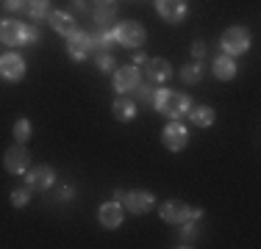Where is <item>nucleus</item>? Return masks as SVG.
I'll use <instances>...</instances> for the list:
<instances>
[{"instance_id": "obj_1", "label": "nucleus", "mask_w": 261, "mask_h": 249, "mask_svg": "<svg viewBox=\"0 0 261 249\" xmlns=\"http://www.w3.org/2000/svg\"><path fill=\"white\" fill-rule=\"evenodd\" d=\"M150 103L156 108V114L167 116V119H184L192 108L189 95H181V91H172V89H159Z\"/></svg>"}, {"instance_id": "obj_2", "label": "nucleus", "mask_w": 261, "mask_h": 249, "mask_svg": "<svg viewBox=\"0 0 261 249\" xmlns=\"http://www.w3.org/2000/svg\"><path fill=\"white\" fill-rule=\"evenodd\" d=\"M111 30H114L117 45H122V47H128V50H139L147 42L145 25L136 22V20H125V22H120L117 28H111Z\"/></svg>"}, {"instance_id": "obj_3", "label": "nucleus", "mask_w": 261, "mask_h": 249, "mask_svg": "<svg viewBox=\"0 0 261 249\" xmlns=\"http://www.w3.org/2000/svg\"><path fill=\"white\" fill-rule=\"evenodd\" d=\"M220 47L225 55H242L250 50V34H247V28H242V25H231V28L222 30L220 36Z\"/></svg>"}, {"instance_id": "obj_4", "label": "nucleus", "mask_w": 261, "mask_h": 249, "mask_svg": "<svg viewBox=\"0 0 261 249\" xmlns=\"http://www.w3.org/2000/svg\"><path fill=\"white\" fill-rule=\"evenodd\" d=\"M161 141H164L167 149L181 152V149H186V144H189V130H186V124L181 119H170L167 128L161 130Z\"/></svg>"}, {"instance_id": "obj_5", "label": "nucleus", "mask_w": 261, "mask_h": 249, "mask_svg": "<svg viewBox=\"0 0 261 249\" xmlns=\"http://www.w3.org/2000/svg\"><path fill=\"white\" fill-rule=\"evenodd\" d=\"M25 185L31 191H47L56 185V172L53 166H45V164H36V166H28L25 172Z\"/></svg>"}, {"instance_id": "obj_6", "label": "nucleus", "mask_w": 261, "mask_h": 249, "mask_svg": "<svg viewBox=\"0 0 261 249\" xmlns=\"http://www.w3.org/2000/svg\"><path fill=\"white\" fill-rule=\"evenodd\" d=\"M122 205H125L130 213L145 216V213H150V210L156 208V197H153L150 191H145V189H134V191H125Z\"/></svg>"}, {"instance_id": "obj_7", "label": "nucleus", "mask_w": 261, "mask_h": 249, "mask_svg": "<svg viewBox=\"0 0 261 249\" xmlns=\"http://www.w3.org/2000/svg\"><path fill=\"white\" fill-rule=\"evenodd\" d=\"M25 61H22V55L17 53H3L0 55V78L9 80V83H20L22 78H25Z\"/></svg>"}, {"instance_id": "obj_8", "label": "nucleus", "mask_w": 261, "mask_h": 249, "mask_svg": "<svg viewBox=\"0 0 261 249\" xmlns=\"http://www.w3.org/2000/svg\"><path fill=\"white\" fill-rule=\"evenodd\" d=\"M156 11L164 22L170 25H181L189 14V3L186 0H156Z\"/></svg>"}, {"instance_id": "obj_9", "label": "nucleus", "mask_w": 261, "mask_h": 249, "mask_svg": "<svg viewBox=\"0 0 261 249\" xmlns=\"http://www.w3.org/2000/svg\"><path fill=\"white\" fill-rule=\"evenodd\" d=\"M3 166H6V172H11V174H25L28 166H31V152L25 149V144H14V147L6 149Z\"/></svg>"}, {"instance_id": "obj_10", "label": "nucleus", "mask_w": 261, "mask_h": 249, "mask_svg": "<svg viewBox=\"0 0 261 249\" xmlns=\"http://www.w3.org/2000/svg\"><path fill=\"white\" fill-rule=\"evenodd\" d=\"M159 216H161V222H167V224H184V222L192 219V205L181 202V199H167L159 208Z\"/></svg>"}, {"instance_id": "obj_11", "label": "nucleus", "mask_w": 261, "mask_h": 249, "mask_svg": "<svg viewBox=\"0 0 261 249\" xmlns=\"http://www.w3.org/2000/svg\"><path fill=\"white\" fill-rule=\"evenodd\" d=\"M28 39V25L17 20H0V42L9 47H20Z\"/></svg>"}, {"instance_id": "obj_12", "label": "nucleus", "mask_w": 261, "mask_h": 249, "mask_svg": "<svg viewBox=\"0 0 261 249\" xmlns=\"http://www.w3.org/2000/svg\"><path fill=\"white\" fill-rule=\"evenodd\" d=\"M67 53L72 61H86L92 55V42H89V30H75L67 36Z\"/></svg>"}, {"instance_id": "obj_13", "label": "nucleus", "mask_w": 261, "mask_h": 249, "mask_svg": "<svg viewBox=\"0 0 261 249\" xmlns=\"http://www.w3.org/2000/svg\"><path fill=\"white\" fill-rule=\"evenodd\" d=\"M139 83H142L139 67L128 64V67H120V70H114V89L120 91V95H128V91H134Z\"/></svg>"}, {"instance_id": "obj_14", "label": "nucleus", "mask_w": 261, "mask_h": 249, "mask_svg": "<svg viewBox=\"0 0 261 249\" xmlns=\"http://www.w3.org/2000/svg\"><path fill=\"white\" fill-rule=\"evenodd\" d=\"M47 22H50V28L56 30V34H61V36H70V34L78 30L75 14H72V11H64V9L50 11V14H47Z\"/></svg>"}, {"instance_id": "obj_15", "label": "nucleus", "mask_w": 261, "mask_h": 249, "mask_svg": "<svg viewBox=\"0 0 261 249\" xmlns=\"http://www.w3.org/2000/svg\"><path fill=\"white\" fill-rule=\"evenodd\" d=\"M145 72L150 83H167L172 78V64L167 58H147L145 61Z\"/></svg>"}, {"instance_id": "obj_16", "label": "nucleus", "mask_w": 261, "mask_h": 249, "mask_svg": "<svg viewBox=\"0 0 261 249\" xmlns=\"http://www.w3.org/2000/svg\"><path fill=\"white\" fill-rule=\"evenodd\" d=\"M89 42H92V55L111 53V47L117 45L114 30H111V28H95V30H89Z\"/></svg>"}, {"instance_id": "obj_17", "label": "nucleus", "mask_w": 261, "mask_h": 249, "mask_svg": "<svg viewBox=\"0 0 261 249\" xmlns=\"http://www.w3.org/2000/svg\"><path fill=\"white\" fill-rule=\"evenodd\" d=\"M97 219L106 230H117L122 224V205L120 202H103L97 210Z\"/></svg>"}, {"instance_id": "obj_18", "label": "nucleus", "mask_w": 261, "mask_h": 249, "mask_svg": "<svg viewBox=\"0 0 261 249\" xmlns=\"http://www.w3.org/2000/svg\"><path fill=\"white\" fill-rule=\"evenodd\" d=\"M211 75H214L217 80H233L236 78V61H233V55H225V53L217 55L214 64H211Z\"/></svg>"}, {"instance_id": "obj_19", "label": "nucleus", "mask_w": 261, "mask_h": 249, "mask_svg": "<svg viewBox=\"0 0 261 249\" xmlns=\"http://www.w3.org/2000/svg\"><path fill=\"white\" fill-rule=\"evenodd\" d=\"M111 114H114V119H120V122H134L136 119V103H134V97L120 95L114 103H111Z\"/></svg>"}, {"instance_id": "obj_20", "label": "nucleus", "mask_w": 261, "mask_h": 249, "mask_svg": "<svg viewBox=\"0 0 261 249\" xmlns=\"http://www.w3.org/2000/svg\"><path fill=\"white\" fill-rule=\"evenodd\" d=\"M200 238V222L189 219L184 224H178V235H175V246H195V241Z\"/></svg>"}, {"instance_id": "obj_21", "label": "nucleus", "mask_w": 261, "mask_h": 249, "mask_svg": "<svg viewBox=\"0 0 261 249\" xmlns=\"http://www.w3.org/2000/svg\"><path fill=\"white\" fill-rule=\"evenodd\" d=\"M186 116H189L192 124H197V128H211V124H214V108H211V105H192Z\"/></svg>"}, {"instance_id": "obj_22", "label": "nucleus", "mask_w": 261, "mask_h": 249, "mask_svg": "<svg viewBox=\"0 0 261 249\" xmlns=\"http://www.w3.org/2000/svg\"><path fill=\"white\" fill-rule=\"evenodd\" d=\"M203 75H206V70H203V61H192V64L181 67V80L186 86H195L203 80Z\"/></svg>"}, {"instance_id": "obj_23", "label": "nucleus", "mask_w": 261, "mask_h": 249, "mask_svg": "<svg viewBox=\"0 0 261 249\" xmlns=\"http://www.w3.org/2000/svg\"><path fill=\"white\" fill-rule=\"evenodd\" d=\"M92 20L97 22V28H111V22L117 20V6H95Z\"/></svg>"}, {"instance_id": "obj_24", "label": "nucleus", "mask_w": 261, "mask_h": 249, "mask_svg": "<svg viewBox=\"0 0 261 249\" xmlns=\"http://www.w3.org/2000/svg\"><path fill=\"white\" fill-rule=\"evenodd\" d=\"M25 14L34 22L45 20V17L50 14V0H28V3H25Z\"/></svg>"}, {"instance_id": "obj_25", "label": "nucleus", "mask_w": 261, "mask_h": 249, "mask_svg": "<svg viewBox=\"0 0 261 249\" xmlns=\"http://www.w3.org/2000/svg\"><path fill=\"white\" fill-rule=\"evenodd\" d=\"M95 61H97V70L106 72V75L117 70V58H114L111 53H97V55H95Z\"/></svg>"}, {"instance_id": "obj_26", "label": "nucleus", "mask_w": 261, "mask_h": 249, "mask_svg": "<svg viewBox=\"0 0 261 249\" xmlns=\"http://www.w3.org/2000/svg\"><path fill=\"white\" fill-rule=\"evenodd\" d=\"M14 139H17V144H25V141L31 139V122L28 119H17L14 122Z\"/></svg>"}, {"instance_id": "obj_27", "label": "nucleus", "mask_w": 261, "mask_h": 249, "mask_svg": "<svg viewBox=\"0 0 261 249\" xmlns=\"http://www.w3.org/2000/svg\"><path fill=\"white\" fill-rule=\"evenodd\" d=\"M134 95H136V100H139V103H150L153 95H156V89H153V83H139V86L134 89Z\"/></svg>"}, {"instance_id": "obj_28", "label": "nucleus", "mask_w": 261, "mask_h": 249, "mask_svg": "<svg viewBox=\"0 0 261 249\" xmlns=\"http://www.w3.org/2000/svg\"><path fill=\"white\" fill-rule=\"evenodd\" d=\"M28 202H31V189H17V191H11V205H14V208H25Z\"/></svg>"}, {"instance_id": "obj_29", "label": "nucleus", "mask_w": 261, "mask_h": 249, "mask_svg": "<svg viewBox=\"0 0 261 249\" xmlns=\"http://www.w3.org/2000/svg\"><path fill=\"white\" fill-rule=\"evenodd\" d=\"M25 3L28 0H0V6L6 11H25Z\"/></svg>"}, {"instance_id": "obj_30", "label": "nucleus", "mask_w": 261, "mask_h": 249, "mask_svg": "<svg viewBox=\"0 0 261 249\" xmlns=\"http://www.w3.org/2000/svg\"><path fill=\"white\" fill-rule=\"evenodd\" d=\"M72 14L89 17V0H72Z\"/></svg>"}, {"instance_id": "obj_31", "label": "nucleus", "mask_w": 261, "mask_h": 249, "mask_svg": "<svg viewBox=\"0 0 261 249\" xmlns=\"http://www.w3.org/2000/svg\"><path fill=\"white\" fill-rule=\"evenodd\" d=\"M72 197H75V189H72V185H61V189L56 191V199H59V202H70Z\"/></svg>"}, {"instance_id": "obj_32", "label": "nucleus", "mask_w": 261, "mask_h": 249, "mask_svg": "<svg viewBox=\"0 0 261 249\" xmlns=\"http://www.w3.org/2000/svg\"><path fill=\"white\" fill-rule=\"evenodd\" d=\"M192 55H195V61H203V55H206V42L203 39L192 42Z\"/></svg>"}, {"instance_id": "obj_33", "label": "nucleus", "mask_w": 261, "mask_h": 249, "mask_svg": "<svg viewBox=\"0 0 261 249\" xmlns=\"http://www.w3.org/2000/svg\"><path fill=\"white\" fill-rule=\"evenodd\" d=\"M39 39H42V30L36 28V25H28V39H25V45H36Z\"/></svg>"}, {"instance_id": "obj_34", "label": "nucleus", "mask_w": 261, "mask_h": 249, "mask_svg": "<svg viewBox=\"0 0 261 249\" xmlns=\"http://www.w3.org/2000/svg\"><path fill=\"white\" fill-rule=\"evenodd\" d=\"M145 61H147V55L142 53V47H139V50H134V61H130V64L139 67V64H145Z\"/></svg>"}, {"instance_id": "obj_35", "label": "nucleus", "mask_w": 261, "mask_h": 249, "mask_svg": "<svg viewBox=\"0 0 261 249\" xmlns=\"http://www.w3.org/2000/svg\"><path fill=\"white\" fill-rule=\"evenodd\" d=\"M92 6H114V0H92Z\"/></svg>"}]
</instances>
